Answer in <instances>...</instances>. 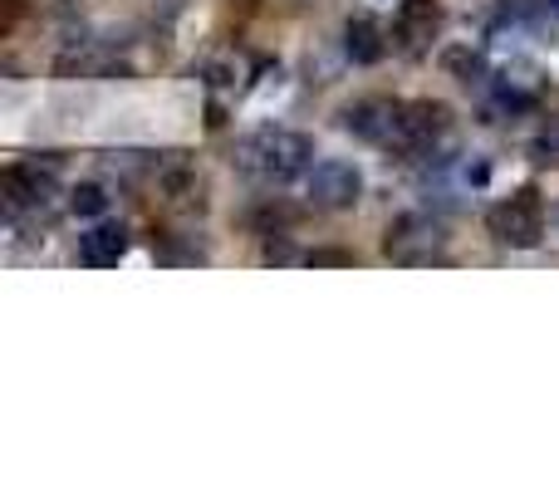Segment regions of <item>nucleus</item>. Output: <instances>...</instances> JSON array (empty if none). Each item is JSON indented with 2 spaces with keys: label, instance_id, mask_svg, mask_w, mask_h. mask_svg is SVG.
<instances>
[{
  "label": "nucleus",
  "instance_id": "0eeeda50",
  "mask_svg": "<svg viewBox=\"0 0 559 490\" xmlns=\"http://www.w3.org/2000/svg\"><path fill=\"white\" fill-rule=\"evenodd\" d=\"M0 192H5V212L20 216L29 206H45L55 196V172H39L35 163H15L0 177Z\"/></svg>",
  "mask_w": 559,
  "mask_h": 490
},
{
  "label": "nucleus",
  "instance_id": "f8f14e48",
  "mask_svg": "<svg viewBox=\"0 0 559 490\" xmlns=\"http://www.w3.org/2000/svg\"><path fill=\"white\" fill-rule=\"evenodd\" d=\"M69 212H74V216H104L108 212V192L98 182L74 187V192H69Z\"/></svg>",
  "mask_w": 559,
  "mask_h": 490
},
{
  "label": "nucleus",
  "instance_id": "7ed1b4c3",
  "mask_svg": "<svg viewBox=\"0 0 559 490\" xmlns=\"http://www.w3.org/2000/svg\"><path fill=\"white\" fill-rule=\"evenodd\" d=\"M486 231H491L501 246H511V250L540 246V236H545L540 192H535V187H521V192H511L506 202H496L491 212H486Z\"/></svg>",
  "mask_w": 559,
  "mask_h": 490
},
{
  "label": "nucleus",
  "instance_id": "ddd939ff",
  "mask_svg": "<svg viewBox=\"0 0 559 490\" xmlns=\"http://www.w3.org/2000/svg\"><path fill=\"white\" fill-rule=\"evenodd\" d=\"M309 265H354V250H334V246L309 250Z\"/></svg>",
  "mask_w": 559,
  "mask_h": 490
},
{
  "label": "nucleus",
  "instance_id": "1a4fd4ad",
  "mask_svg": "<svg viewBox=\"0 0 559 490\" xmlns=\"http://www.w3.org/2000/svg\"><path fill=\"white\" fill-rule=\"evenodd\" d=\"M128 255V231L118 222H104V226H94V231L79 241V260L84 265H94V270H108V265H118V260Z\"/></svg>",
  "mask_w": 559,
  "mask_h": 490
},
{
  "label": "nucleus",
  "instance_id": "f03ea898",
  "mask_svg": "<svg viewBox=\"0 0 559 490\" xmlns=\"http://www.w3.org/2000/svg\"><path fill=\"white\" fill-rule=\"evenodd\" d=\"M452 133V113H447V104H432V98H423V104H403V113H397L393 123V138H388V153L393 157H432L437 143Z\"/></svg>",
  "mask_w": 559,
  "mask_h": 490
},
{
  "label": "nucleus",
  "instance_id": "9d476101",
  "mask_svg": "<svg viewBox=\"0 0 559 490\" xmlns=\"http://www.w3.org/2000/svg\"><path fill=\"white\" fill-rule=\"evenodd\" d=\"M344 49H348L354 64H378V59L388 55V39H383V29H378V20H368V15L348 20L344 25Z\"/></svg>",
  "mask_w": 559,
  "mask_h": 490
},
{
  "label": "nucleus",
  "instance_id": "20e7f679",
  "mask_svg": "<svg viewBox=\"0 0 559 490\" xmlns=\"http://www.w3.org/2000/svg\"><path fill=\"white\" fill-rule=\"evenodd\" d=\"M305 196L319 212H348V206L364 196V172L354 163H338V157H324L305 172Z\"/></svg>",
  "mask_w": 559,
  "mask_h": 490
},
{
  "label": "nucleus",
  "instance_id": "6e6552de",
  "mask_svg": "<svg viewBox=\"0 0 559 490\" xmlns=\"http://www.w3.org/2000/svg\"><path fill=\"white\" fill-rule=\"evenodd\" d=\"M397 113H403V104H393V98H358L354 108H344V128L354 138H364V143L383 147L388 138H393Z\"/></svg>",
  "mask_w": 559,
  "mask_h": 490
},
{
  "label": "nucleus",
  "instance_id": "f257e3e1",
  "mask_svg": "<svg viewBox=\"0 0 559 490\" xmlns=\"http://www.w3.org/2000/svg\"><path fill=\"white\" fill-rule=\"evenodd\" d=\"M309 163H314V143L305 133H295V128H255L241 143V167L271 187L305 177Z\"/></svg>",
  "mask_w": 559,
  "mask_h": 490
},
{
  "label": "nucleus",
  "instance_id": "9b49d317",
  "mask_svg": "<svg viewBox=\"0 0 559 490\" xmlns=\"http://www.w3.org/2000/svg\"><path fill=\"white\" fill-rule=\"evenodd\" d=\"M442 69L452 79H462V84H481L486 79V55L481 49H472V45H452V49H442Z\"/></svg>",
  "mask_w": 559,
  "mask_h": 490
},
{
  "label": "nucleus",
  "instance_id": "39448f33",
  "mask_svg": "<svg viewBox=\"0 0 559 490\" xmlns=\"http://www.w3.org/2000/svg\"><path fill=\"white\" fill-rule=\"evenodd\" d=\"M447 246L442 226L427 222V216H403V222L388 226V260H403V265H427V260H437Z\"/></svg>",
  "mask_w": 559,
  "mask_h": 490
},
{
  "label": "nucleus",
  "instance_id": "423d86ee",
  "mask_svg": "<svg viewBox=\"0 0 559 490\" xmlns=\"http://www.w3.org/2000/svg\"><path fill=\"white\" fill-rule=\"evenodd\" d=\"M437 29H442V5H437V0H397L393 35L407 55H423L437 39Z\"/></svg>",
  "mask_w": 559,
  "mask_h": 490
},
{
  "label": "nucleus",
  "instance_id": "4468645a",
  "mask_svg": "<svg viewBox=\"0 0 559 490\" xmlns=\"http://www.w3.org/2000/svg\"><path fill=\"white\" fill-rule=\"evenodd\" d=\"M550 10H559V0H550Z\"/></svg>",
  "mask_w": 559,
  "mask_h": 490
}]
</instances>
